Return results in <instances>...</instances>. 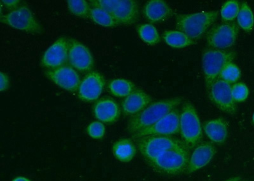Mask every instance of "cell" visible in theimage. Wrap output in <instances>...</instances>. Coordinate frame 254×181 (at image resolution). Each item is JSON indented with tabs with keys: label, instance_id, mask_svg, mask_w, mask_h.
I'll return each instance as SVG.
<instances>
[{
	"label": "cell",
	"instance_id": "obj_1",
	"mask_svg": "<svg viewBox=\"0 0 254 181\" xmlns=\"http://www.w3.org/2000/svg\"><path fill=\"white\" fill-rule=\"evenodd\" d=\"M181 97L165 99L155 102L144 110L131 117L128 123V131L131 135L149 127L168 113L177 109L182 103Z\"/></svg>",
	"mask_w": 254,
	"mask_h": 181
},
{
	"label": "cell",
	"instance_id": "obj_2",
	"mask_svg": "<svg viewBox=\"0 0 254 181\" xmlns=\"http://www.w3.org/2000/svg\"><path fill=\"white\" fill-rule=\"evenodd\" d=\"M190 157V149L181 145L165 151L149 164L159 173L178 175L187 171Z\"/></svg>",
	"mask_w": 254,
	"mask_h": 181
},
{
	"label": "cell",
	"instance_id": "obj_3",
	"mask_svg": "<svg viewBox=\"0 0 254 181\" xmlns=\"http://www.w3.org/2000/svg\"><path fill=\"white\" fill-rule=\"evenodd\" d=\"M219 16L218 11L181 14L176 17V28L192 40L202 37Z\"/></svg>",
	"mask_w": 254,
	"mask_h": 181
},
{
	"label": "cell",
	"instance_id": "obj_4",
	"mask_svg": "<svg viewBox=\"0 0 254 181\" xmlns=\"http://www.w3.org/2000/svg\"><path fill=\"white\" fill-rule=\"evenodd\" d=\"M236 58L235 52L208 48L203 51L202 67L207 91L219 79L222 70Z\"/></svg>",
	"mask_w": 254,
	"mask_h": 181
},
{
	"label": "cell",
	"instance_id": "obj_5",
	"mask_svg": "<svg viewBox=\"0 0 254 181\" xmlns=\"http://www.w3.org/2000/svg\"><path fill=\"white\" fill-rule=\"evenodd\" d=\"M90 3L110 13L118 26H130L139 19V3L135 0H92Z\"/></svg>",
	"mask_w": 254,
	"mask_h": 181
},
{
	"label": "cell",
	"instance_id": "obj_6",
	"mask_svg": "<svg viewBox=\"0 0 254 181\" xmlns=\"http://www.w3.org/2000/svg\"><path fill=\"white\" fill-rule=\"evenodd\" d=\"M180 132L183 141L190 149L196 148L202 139L203 131L196 109L185 102L180 115Z\"/></svg>",
	"mask_w": 254,
	"mask_h": 181
},
{
	"label": "cell",
	"instance_id": "obj_7",
	"mask_svg": "<svg viewBox=\"0 0 254 181\" xmlns=\"http://www.w3.org/2000/svg\"><path fill=\"white\" fill-rule=\"evenodd\" d=\"M133 139L140 153L149 164L169 149L185 144L176 138L165 135H149Z\"/></svg>",
	"mask_w": 254,
	"mask_h": 181
},
{
	"label": "cell",
	"instance_id": "obj_8",
	"mask_svg": "<svg viewBox=\"0 0 254 181\" xmlns=\"http://www.w3.org/2000/svg\"><path fill=\"white\" fill-rule=\"evenodd\" d=\"M0 22L11 28L33 35H42L43 33L42 26L26 5H20L6 14L1 15Z\"/></svg>",
	"mask_w": 254,
	"mask_h": 181
},
{
	"label": "cell",
	"instance_id": "obj_9",
	"mask_svg": "<svg viewBox=\"0 0 254 181\" xmlns=\"http://www.w3.org/2000/svg\"><path fill=\"white\" fill-rule=\"evenodd\" d=\"M239 28L235 23L226 22L211 28L206 35V42L210 48L224 50L235 44Z\"/></svg>",
	"mask_w": 254,
	"mask_h": 181
},
{
	"label": "cell",
	"instance_id": "obj_10",
	"mask_svg": "<svg viewBox=\"0 0 254 181\" xmlns=\"http://www.w3.org/2000/svg\"><path fill=\"white\" fill-rule=\"evenodd\" d=\"M180 115L177 109L168 113L154 125L132 135L133 139L149 135H171L180 132Z\"/></svg>",
	"mask_w": 254,
	"mask_h": 181
},
{
	"label": "cell",
	"instance_id": "obj_11",
	"mask_svg": "<svg viewBox=\"0 0 254 181\" xmlns=\"http://www.w3.org/2000/svg\"><path fill=\"white\" fill-rule=\"evenodd\" d=\"M68 64L82 73L91 72L94 67V60L91 52L74 38H68Z\"/></svg>",
	"mask_w": 254,
	"mask_h": 181
},
{
	"label": "cell",
	"instance_id": "obj_12",
	"mask_svg": "<svg viewBox=\"0 0 254 181\" xmlns=\"http://www.w3.org/2000/svg\"><path fill=\"white\" fill-rule=\"evenodd\" d=\"M230 83L219 79L212 85L208 92V97L213 104L222 112L233 115L237 112L236 103L231 94Z\"/></svg>",
	"mask_w": 254,
	"mask_h": 181
},
{
	"label": "cell",
	"instance_id": "obj_13",
	"mask_svg": "<svg viewBox=\"0 0 254 181\" xmlns=\"http://www.w3.org/2000/svg\"><path fill=\"white\" fill-rule=\"evenodd\" d=\"M45 74L56 85L67 91L75 92L80 85L81 79L78 72L69 64L47 69Z\"/></svg>",
	"mask_w": 254,
	"mask_h": 181
},
{
	"label": "cell",
	"instance_id": "obj_14",
	"mask_svg": "<svg viewBox=\"0 0 254 181\" xmlns=\"http://www.w3.org/2000/svg\"><path fill=\"white\" fill-rule=\"evenodd\" d=\"M106 81L104 76L97 71L88 72L82 80L78 90V97L84 102L97 100L103 93Z\"/></svg>",
	"mask_w": 254,
	"mask_h": 181
},
{
	"label": "cell",
	"instance_id": "obj_15",
	"mask_svg": "<svg viewBox=\"0 0 254 181\" xmlns=\"http://www.w3.org/2000/svg\"><path fill=\"white\" fill-rule=\"evenodd\" d=\"M68 38H59L43 55L41 65L45 68L54 69L68 64Z\"/></svg>",
	"mask_w": 254,
	"mask_h": 181
},
{
	"label": "cell",
	"instance_id": "obj_16",
	"mask_svg": "<svg viewBox=\"0 0 254 181\" xmlns=\"http://www.w3.org/2000/svg\"><path fill=\"white\" fill-rule=\"evenodd\" d=\"M93 113L102 123H113L119 119L120 109L117 102L110 97H104L95 103Z\"/></svg>",
	"mask_w": 254,
	"mask_h": 181
},
{
	"label": "cell",
	"instance_id": "obj_17",
	"mask_svg": "<svg viewBox=\"0 0 254 181\" xmlns=\"http://www.w3.org/2000/svg\"><path fill=\"white\" fill-rule=\"evenodd\" d=\"M216 153L214 144L210 142H203L195 148L190 155L189 165L186 171L187 174H191L203 168L209 164L211 160Z\"/></svg>",
	"mask_w": 254,
	"mask_h": 181
},
{
	"label": "cell",
	"instance_id": "obj_18",
	"mask_svg": "<svg viewBox=\"0 0 254 181\" xmlns=\"http://www.w3.org/2000/svg\"><path fill=\"white\" fill-rule=\"evenodd\" d=\"M152 97L141 89H135L122 103L125 116H134L142 112L151 103Z\"/></svg>",
	"mask_w": 254,
	"mask_h": 181
},
{
	"label": "cell",
	"instance_id": "obj_19",
	"mask_svg": "<svg viewBox=\"0 0 254 181\" xmlns=\"http://www.w3.org/2000/svg\"><path fill=\"white\" fill-rule=\"evenodd\" d=\"M145 17L151 23L162 22L173 16L174 11L163 0H150L143 9Z\"/></svg>",
	"mask_w": 254,
	"mask_h": 181
},
{
	"label": "cell",
	"instance_id": "obj_20",
	"mask_svg": "<svg viewBox=\"0 0 254 181\" xmlns=\"http://www.w3.org/2000/svg\"><path fill=\"white\" fill-rule=\"evenodd\" d=\"M203 130L208 139L216 144L224 143L228 137V126L226 121L221 118L206 122Z\"/></svg>",
	"mask_w": 254,
	"mask_h": 181
},
{
	"label": "cell",
	"instance_id": "obj_21",
	"mask_svg": "<svg viewBox=\"0 0 254 181\" xmlns=\"http://www.w3.org/2000/svg\"><path fill=\"white\" fill-rule=\"evenodd\" d=\"M113 156L120 162H130L135 157L137 148L133 141L130 139L118 140L113 145Z\"/></svg>",
	"mask_w": 254,
	"mask_h": 181
},
{
	"label": "cell",
	"instance_id": "obj_22",
	"mask_svg": "<svg viewBox=\"0 0 254 181\" xmlns=\"http://www.w3.org/2000/svg\"><path fill=\"white\" fill-rule=\"evenodd\" d=\"M163 39L170 47L176 49H183L195 44V41L179 31H166L163 33Z\"/></svg>",
	"mask_w": 254,
	"mask_h": 181
},
{
	"label": "cell",
	"instance_id": "obj_23",
	"mask_svg": "<svg viewBox=\"0 0 254 181\" xmlns=\"http://www.w3.org/2000/svg\"><path fill=\"white\" fill-rule=\"evenodd\" d=\"M90 5L91 10L90 19H91L95 24L106 28H114L118 26L114 18L107 11L94 4H90Z\"/></svg>",
	"mask_w": 254,
	"mask_h": 181
},
{
	"label": "cell",
	"instance_id": "obj_24",
	"mask_svg": "<svg viewBox=\"0 0 254 181\" xmlns=\"http://www.w3.org/2000/svg\"><path fill=\"white\" fill-rule=\"evenodd\" d=\"M108 88L111 94L117 97H127L135 90L134 83L122 78L114 79L111 81Z\"/></svg>",
	"mask_w": 254,
	"mask_h": 181
},
{
	"label": "cell",
	"instance_id": "obj_25",
	"mask_svg": "<svg viewBox=\"0 0 254 181\" xmlns=\"http://www.w3.org/2000/svg\"><path fill=\"white\" fill-rule=\"evenodd\" d=\"M238 24L246 32H250L254 26V16L253 11L246 2L241 4L237 17Z\"/></svg>",
	"mask_w": 254,
	"mask_h": 181
},
{
	"label": "cell",
	"instance_id": "obj_26",
	"mask_svg": "<svg viewBox=\"0 0 254 181\" xmlns=\"http://www.w3.org/2000/svg\"><path fill=\"white\" fill-rule=\"evenodd\" d=\"M137 31L140 39L147 45H156L160 42L158 31L153 24L140 25L137 27Z\"/></svg>",
	"mask_w": 254,
	"mask_h": 181
},
{
	"label": "cell",
	"instance_id": "obj_27",
	"mask_svg": "<svg viewBox=\"0 0 254 181\" xmlns=\"http://www.w3.org/2000/svg\"><path fill=\"white\" fill-rule=\"evenodd\" d=\"M67 6L72 14L83 19H90L91 5L85 0H69Z\"/></svg>",
	"mask_w": 254,
	"mask_h": 181
},
{
	"label": "cell",
	"instance_id": "obj_28",
	"mask_svg": "<svg viewBox=\"0 0 254 181\" xmlns=\"http://www.w3.org/2000/svg\"><path fill=\"white\" fill-rule=\"evenodd\" d=\"M240 4L236 0H229L224 3L221 8V15L225 22H231L237 18L240 11Z\"/></svg>",
	"mask_w": 254,
	"mask_h": 181
},
{
	"label": "cell",
	"instance_id": "obj_29",
	"mask_svg": "<svg viewBox=\"0 0 254 181\" xmlns=\"http://www.w3.org/2000/svg\"><path fill=\"white\" fill-rule=\"evenodd\" d=\"M240 76H241V71L239 67L234 63L231 62L224 67L220 74L219 79L231 85L237 83L239 80Z\"/></svg>",
	"mask_w": 254,
	"mask_h": 181
},
{
	"label": "cell",
	"instance_id": "obj_30",
	"mask_svg": "<svg viewBox=\"0 0 254 181\" xmlns=\"http://www.w3.org/2000/svg\"><path fill=\"white\" fill-rule=\"evenodd\" d=\"M231 94L235 103H242L248 98L249 88L244 83H236L231 88Z\"/></svg>",
	"mask_w": 254,
	"mask_h": 181
},
{
	"label": "cell",
	"instance_id": "obj_31",
	"mask_svg": "<svg viewBox=\"0 0 254 181\" xmlns=\"http://www.w3.org/2000/svg\"><path fill=\"white\" fill-rule=\"evenodd\" d=\"M86 131L92 139L100 140L103 139L105 135L106 126L101 121H94L88 125Z\"/></svg>",
	"mask_w": 254,
	"mask_h": 181
},
{
	"label": "cell",
	"instance_id": "obj_32",
	"mask_svg": "<svg viewBox=\"0 0 254 181\" xmlns=\"http://www.w3.org/2000/svg\"><path fill=\"white\" fill-rule=\"evenodd\" d=\"M10 87V78L3 71L0 72V91H6Z\"/></svg>",
	"mask_w": 254,
	"mask_h": 181
},
{
	"label": "cell",
	"instance_id": "obj_33",
	"mask_svg": "<svg viewBox=\"0 0 254 181\" xmlns=\"http://www.w3.org/2000/svg\"><path fill=\"white\" fill-rule=\"evenodd\" d=\"M1 2L4 7L11 11L15 10L20 6L19 0H2Z\"/></svg>",
	"mask_w": 254,
	"mask_h": 181
},
{
	"label": "cell",
	"instance_id": "obj_34",
	"mask_svg": "<svg viewBox=\"0 0 254 181\" xmlns=\"http://www.w3.org/2000/svg\"><path fill=\"white\" fill-rule=\"evenodd\" d=\"M12 181H31V180L28 178L23 177V176H19V177L13 179Z\"/></svg>",
	"mask_w": 254,
	"mask_h": 181
},
{
	"label": "cell",
	"instance_id": "obj_35",
	"mask_svg": "<svg viewBox=\"0 0 254 181\" xmlns=\"http://www.w3.org/2000/svg\"><path fill=\"white\" fill-rule=\"evenodd\" d=\"M242 178L240 177H235L229 179V180L224 181H241Z\"/></svg>",
	"mask_w": 254,
	"mask_h": 181
},
{
	"label": "cell",
	"instance_id": "obj_36",
	"mask_svg": "<svg viewBox=\"0 0 254 181\" xmlns=\"http://www.w3.org/2000/svg\"><path fill=\"white\" fill-rule=\"evenodd\" d=\"M253 123H254V115H253Z\"/></svg>",
	"mask_w": 254,
	"mask_h": 181
},
{
	"label": "cell",
	"instance_id": "obj_37",
	"mask_svg": "<svg viewBox=\"0 0 254 181\" xmlns=\"http://www.w3.org/2000/svg\"><path fill=\"white\" fill-rule=\"evenodd\" d=\"M242 181H247V180H242Z\"/></svg>",
	"mask_w": 254,
	"mask_h": 181
},
{
	"label": "cell",
	"instance_id": "obj_38",
	"mask_svg": "<svg viewBox=\"0 0 254 181\" xmlns=\"http://www.w3.org/2000/svg\"></svg>",
	"mask_w": 254,
	"mask_h": 181
}]
</instances>
